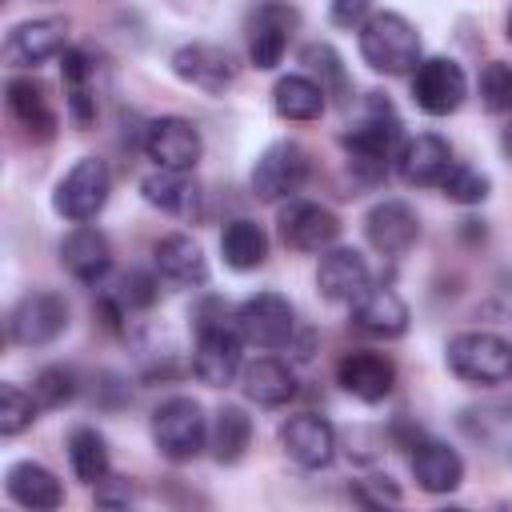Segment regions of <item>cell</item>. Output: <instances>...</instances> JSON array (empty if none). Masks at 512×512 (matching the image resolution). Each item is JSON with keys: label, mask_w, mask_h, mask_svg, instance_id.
Listing matches in <instances>:
<instances>
[{"label": "cell", "mask_w": 512, "mask_h": 512, "mask_svg": "<svg viewBox=\"0 0 512 512\" xmlns=\"http://www.w3.org/2000/svg\"><path fill=\"white\" fill-rule=\"evenodd\" d=\"M344 144V156H348V168L364 180V184H376L388 176V168L396 164V152H400V120L392 112V104L372 92L368 104H364V116L340 136Z\"/></svg>", "instance_id": "1"}, {"label": "cell", "mask_w": 512, "mask_h": 512, "mask_svg": "<svg viewBox=\"0 0 512 512\" xmlns=\"http://www.w3.org/2000/svg\"><path fill=\"white\" fill-rule=\"evenodd\" d=\"M228 308H220L216 296H208L196 308V352H192V376L208 388H228L244 372V336L236 324L224 320Z\"/></svg>", "instance_id": "2"}, {"label": "cell", "mask_w": 512, "mask_h": 512, "mask_svg": "<svg viewBox=\"0 0 512 512\" xmlns=\"http://www.w3.org/2000/svg\"><path fill=\"white\" fill-rule=\"evenodd\" d=\"M356 44L364 64L384 76H408L420 64V32L400 12H372L356 28Z\"/></svg>", "instance_id": "3"}, {"label": "cell", "mask_w": 512, "mask_h": 512, "mask_svg": "<svg viewBox=\"0 0 512 512\" xmlns=\"http://www.w3.org/2000/svg\"><path fill=\"white\" fill-rule=\"evenodd\" d=\"M448 372L464 384H504L512 380V344L496 332H456L444 348Z\"/></svg>", "instance_id": "4"}, {"label": "cell", "mask_w": 512, "mask_h": 512, "mask_svg": "<svg viewBox=\"0 0 512 512\" xmlns=\"http://www.w3.org/2000/svg\"><path fill=\"white\" fill-rule=\"evenodd\" d=\"M152 444L164 460L184 464L196 460L208 444V420L204 408L192 396H172L152 412Z\"/></svg>", "instance_id": "5"}, {"label": "cell", "mask_w": 512, "mask_h": 512, "mask_svg": "<svg viewBox=\"0 0 512 512\" xmlns=\"http://www.w3.org/2000/svg\"><path fill=\"white\" fill-rule=\"evenodd\" d=\"M108 192H112V176H108V164L100 156H80L60 180H56V192H52V208L72 220V224H88L104 212L108 204Z\"/></svg>", "instance_id": "6"}, {"label": "cell", "mask_w": 512, "mask_h": 512, "mask_svg": "<svg viewBox=\"0 0 512 512\" xmlns=\"http://www.w3.org/2000/svg\"><path fill=\"white\" fill-rule=\"evenodd\" d=\"M308 168H312V160H308V152L296 140H276L252 164V180H248L252 184V196L256 200H268V204L292 200L304 188Z\"/></svg>", "instance_id": "7"}, {"label": "cell", "mask_w": 512, "mask_h": 512, "mask_svg": "<svg viewBox=\"0 0 512 512\" xmlns=\"http://www.w3.org/2000/svg\"><path fill=\"white\" fill-rule=\"evenodd\" d=\"M64 328H68V300L48 288L24 292L8 316V336L20 348H44V344L60 340Z\"/></svg>", "instance_id": "8"}, {"label": "cell", "mask_w": 512, "mask_h": 512, "mask_svg": "<svg viewBox=\"0 0 512 512\" xmlns=\"http://www.w3.org/2000/svg\"><path fill=\"white\" fill-rule=\"evenodd\" d=\"M232 320H236L244 344H256V348H284L296 336V308L280 292H256V296L240 300Z\"/></svg>", "instance_id": "9"}, {"label": "cell", "mask_w": 512, "mask_h": 512, "mask_svg": "<svg viewBox=\"0 0 512 512\" xmlns=\"http://www.w3.org/2000/svg\"><path fill=\"white\" fill-rule=\"evenodd\" d=\"M300 24V12L288 0H256L248 12V60L260 72H272L284 60L288 36Z\"/></svg>", "instance_id": "10"}, {"label": "cell", "mask_w": 512, "mask_h": 512, "mask_svg": "<svg viewBox=\"0 0 512 512\" xmlns=\"http://www.w3.org/2000/svg\"><path fill=\"white\" fill-rule=\"evenodd\" d=\"M140 148L156 168L192 172L200 152H204V140H200V128L192 120H184V116H156V120L144 124Z\"/></svg>", "instance_id": "11"}, {"label": "cell", "mask_w": 512, "mask_h": 512, "mask_svg": "<svg viewBox=\"0 0 512 512\" xmlns=\"http://www.w3.org/2000/svg\"><path fill=\"white\" fill-rule=\"evenodd\" d=\"M468 96V76L452 56H428L412 72V100L428 116H448L464 104Z\"/></svg>", "instance_id": "12"}, {"label": "cell", "mask_w": 512, "mask_h": 512, "mask_svg": "<svg viewBox=\"0 0 512 512\" xmlns=\"http://www.w3.org/2000/svg\"><path fill=\"white\" fill-rule=\"evenodd\" d=\"M276 232L292 252H328L340 240V216L316 200H288L276 216Z\"/></svg>", "instance_id": "13"}, {"label": "cell", "mask_w": 512, "mask_h": 512, "mask_svg": "<svg viewBox=\"0 0 512 512\" xmlns=\"http://www.w3.org/2000/svg\"><path fill=\"white\" fill-rule=\"evenodd\" d=\"M68 48V20L64 16H36L20 20L4 40V60L12 68H36L48 60H60Z\"/></svg>", "instance_id": "14"}, {"label": "cell", "mask_w": 512, "mask_h": 512, "mask_svg": "<svg viewBox=\"0 0 512 512\" xmlns=\"http://www.w3.org/2000/svg\"><path fill=\"white\" fill-rule=\"evenodd\" d=\"M280 448L300 468H328L336 456V428L320 412H296L280 424Z\"/></svg>", "instance_id": "15"}, {"label": "cell", "mask_w": 512, "mask_h": 512, "mask_svg": "<svg viewBox=\"0 0 512 512\" xmlns=\"http://www.w3.org/2000/svg\"><path fill=\"white\" fill-rule=\"evenodd\" d=\"M364 236L380 256L400 260L420 240V220L404 200H376L364 216Z\"/></svg>", "instance_id": "16"}, {"label": "cell", "mask_w": 512, "mask_h": 512, "mask_svg": "<svg viewBox=\"0 0 512 512\" xmlns=\"http://www.w3.org/2000/svg\"><path fill=\"white\" fill-rule=\"evenodd\" d=\"M172 72L184 84L216 96V92H224L236 80V56L228 48H220V44L196 40V44H184V48L172 52Z\"/></svg>", "instance_id": "17"}, {"label": "cell", "mask_w": 512, "mask_h": 512, "mask_svg": "<svg viewBox=\"0 0 512 512\" xmlns=\"http://www.w3.org/2000/svg\"><path fill=\"white\" fill-rule=\"evenodd\" d=\"M316 288L324 300L332 304H356L368 288H372V272L368 260L356 248H328L320 252V268H316Z\"/></svg>", "instance_id": "18"}, {"label": "cell", "mask_w": 512, "mask_h": 512, "mask_svg": "<svg viewBox=\"0 0 512 512\" xmlns=\"http://www.w3.org/2000/svg\"><path fill=\"white\" fill-rule=\"evenodd\" d=\"M156 272L172 288H204L208 284V256L188 232H168L152 248Z\"/></svg>", "instance_id": "19"}, {"label": "cell", "mask_w": 512, "mask_h": 512, "mask_svg": "<svg viewBox=\"0 0 512 512\" xmlns=\"http://www.w3.org/2000/svg\"><path fill=\"white\" fill-rule=\"evenodd\" d=\"M336 380L348 396L364 404H380L396 388V364L384 352H348L336 364Z\"/></svg>", "instance_id": "20"}, {"label": "cell", "mask_w": 512, "mask_h": 512, "mask_svg": "<svg viewBox=\"0 0 512 512\" xmlns=\"http://www.w3.org/2000/svg\"><path fill=\"white\" fill-rule=\"evenodd\" d=\"M60 264L72 280L80 284H100L112 268V244L100 228L92 224H76L64 240H60Z\"/></svg>", "instance_id": "21"}, {"label": "cell", "mask_w": 512, "mask_h": 512, "mask_svg": "<svg viewBox=\"0 0 512 512\" xmlns=\"http://www.w3.org/2000/svg\"><path fill=\"white\" fill-rule=\"evenodd\" d=\"M448 164H452V148H448V140L436 136V132H420V136L404 140L400 152H396V172H400V180L412 184V188H432V184H440V176L448 172Z\"/></svg>", "instance_id": "22"}, {"label": "cell", "mask_w": 512, "mask_h": 512, "mask_svg": "<svg viewBox=\"0 0 512 512\" xmlns=\"http://www.w3.org/2000/svg\"><path fill=\"white\" fill-rule=\"evenodd\" d=\"M412 480L432 496H448L464 484V460L444 440H416L412 444Z\"/></svg>", "instance_id": "23"}, {"label": "cell", "mask_w": 512, "mask_h": 512, "mask_svg": "<svg viewBox=\"0 0 512 512\" xmlns=\"http://www.w3.org/2000/svg\"><path fill=\"white\" fill-rule=\"evenodd\" d=\"M408 320H412V312H408V304L400 300V292H392V288H368V292L352 304V324H356L360 332L376 336V340H396V336H404V332H408Z\"/></svg>", "instance_id": "24"}, {"label": "cell", "mask_w": 512, "mask_h": 512, "mask_svg": "<svg viewBox=\"0 0 512 512\" xmlns=\"http://www.w3.org/2000/svg\"><path fill=\"white\" fill-rule=\"evenodd\" d=\"M4 492L20 508H32V512H52V508L64 504V484L56 480L52 468H44L36 460H16L4 472Z\"/></svg>", "instance_id": "25"}, {"label": "cell", "mask_w": 512, "mask_h": 512, "mask_svg": "<svg viewBox=\"0 0 512 512\" xmlns=\"http://www.w3.org/2000/svg\"><path fill=\"white\" fill-rule=\"evenodd\" d=\"M4 92H8V112L16 116V124L32 140H52L56 136V112L48 104L44 84H36L32 76H12L4 84Z\"/></svg>", "instance_id": "26"}, {"label": "cell", "mask_w": 512, "mask_h": 512, "mask_svg": "<svg viewBox=\"0 0 512 512\" xmlns=\"http://www.w3.org/2000/svg\"><path fill=\"white\" fill-rule=\"evenodd\" d=\"M140 192L148 204H156L160 212L168 216H180V220H196L200 216V188L188 172H172V168H156L140 180Z\"/></svg>", "instance_id": "27"}, {"label": "cell", "mask_w": 512, "mask_h": 512, "mask_svg": "<svg viewBox=\"0 0 512 512\" xmlns=\"http://www.w3.org/2000/svg\"><path fill=\"white\" fill-rule=\"evenodd\" d=\"M240 388H244V396L252 404L280 408V404H288L296 396V372L276 356H260L240 372Z\"/></svg>", "instance_id": "28"}, {"label": "cell", "mask_w": 512, "mask_h": 512, "mask_svg": "<svg viewBox=\"0 0 512 512\" xmlns=\"http://www.w3.org/2000/svg\"><path fill=\"white\" fill-rule=\"evenodd\" d=\"M272 108L284 120H320V112L328 108V96L308 72H288L272 88Z\"/></svg>", "instance_id": "29"}, {"label": "cell", "mask_w": 512, "mask_h": 512, "mask_svg": "<svg viewBox=\"0 0 512 512\" xmlns=\"http://www.w3.org/2000/svg\"><path fill=\"white\" fill-rule=\"evenodd\" d=\"M252 444V416L240 404H220L208 428V448L220 464H240Z\"/></svg>", "instance_id": "30"}, {"label": "cell", "mask_w": 512, "mask_h": 512, "mask_svg": "<svg viewBox=\"0 0 512 512\" xmlns=\"http://www.w3.org/2000/svg\"><path fill=\"white\" fill-rule=\"evenodd\" d=\"M220 252H224V264L236 268V272H252L268 260V236L256 220L248 216H236L224 224L220 232Z\"/></svg>", "instance_id": "31"}, {"label": "cell", "mask_w": 512, "mask_h": 512, "mask_svg": "<svg viewBox=\"0 0 512 512\" xmlns=\"http://www.w3.org/2000/svg\"><path fill=\"white\" fill-rule=\"evenodd\" d=\"M68 464H72L76 480H84V484H100V480L112 472L108 440H104L96 428H88V424L72 428V432H68Z\"/></svg>", "instance_id": "32"}, {"label": "cell", "mask_w": 512, "mask_h": 512, "mask_svg": "<svg viewBox=\"0 0 512 512\" xmlns=\"http://www.w3.org/2000/svg\"><path fill=\"white\" fill-rule=\"evenodd\" d=\"M300 60H304L308 76H312V80L324 88V96H332V100L348 104V96H352L348 68H344V60H340V52H336L332 44H324V40L304 44V48H300Z\"/></svg>", "instance_id": "33"}, {"label": "cell", "mask_w": 512, "mask_h": 512, "mask_svg": "<svg viewBox=\"0 0 512 512\" xmlns=\"http://www.w3.org/2000/svg\"><path fill=\"white\" fill-rule=\"evenodd\" d=\"M160 296V272H144V268H132L120 276V284L112 288V296L104 300V308L120 320L124 312H144L152 308Z\"/></svg>", "instance_id": "34"}, {"label": "cell", "mask_w": 512, "mask_h": 512, "mask_svg": "<svg viewBox=\"0 0 512 512\" xmlns=\"http://www.w3.org/2000/svg\"><path fill=\"white\" fill-rule=\"evenodd\" d=\"M452 204H480L484 196H488V176L480 172V168H472V164H460V160H452L448 164V172L440 176V184H436Z\"/></svg>", "instance_id": "35"}, {"label": "cell", "mask_w": 512, "mask_h": 512, "mask_svg": "<svg viewBox=\"0 0 512 512\" xmlns=\"http://www.w3.org/2000/svg\"><path fill=\"white\" fill-rule=\"evenodd\" d=\"M36 396L20 384H0V436H20L36 420Z\"/></svg>", "instance_id": "36"}, {"label": "cell", "mask_w": 512, "mask_h": 512, "mask_svg": "<svg viewBox=\"0 0 512 512\" xmlns=\"http://www.w3.org/2000/svg\"><path fill=\"white\" fill-rule=\"evenodd\" d=\"M480 104L492 116H508L512 112V64L508 60H488L480 68Z\"/></svg>", "instance_id": "37"}, {"label": "cell", "mask_w": 512, "mask_h": 512, "mask_svg": "<svg viewBox=\"0 0 512 512\" xmlns=\"http://www.w3.org/2000/svg\"><path fill=\"white\" fill-rule=\"evenodd\" d=\"M32 396H36L40 408H64L76 396V376L68 368H60V364L40 368L36 372V384H32Z\"/></svg>", "instance_id": "38"}, {"label": "cell", "mask_w": 512, "mask_h": 512, "mask_svg": "<svg viewBox=\"0 0 512 512\" xmlns=\"http://www.w3.org/2000/svg\"><path fill=\"white\" fill-rule=\"evenodd\" d=\"M60 72H64V84H68V88H88L96 64H92V56H88L84 48H64V56H60Z\"/></svg>", "instance_id": "39"}, {"label": "cell", "mask_w": 512, "mask_h": 512, "mask_svg": "<svg viewBox=\"0 0 512 512\" xmlns=\"http://www.w3.org/2000/svg\"><path fill=\"white\" fill-rule=\"evenodd\" d=\"M372 16V0H328V20L336 28H360Z\"/></svg>", "instance_id": "40"}, {"label": "cell", "mask_w": 512, "mask_h": 512, "mask_svg": "<svg viewBox=\"0 0 512 512\" xmlns=\"http://www.w3.org/2000/svg\"><path fill=\"white\" fill-rule=\"evenodd\" d=\"M96 504H104V508H128V504H132V488H128V480L104 476V480L96 484Z\"/></svg>", "instance_id": "41"}, {"label": "cell", "mask_w": 512, "mask_h": 512, "mask_svg": "<svg viewBox=\"0 0 512 512\" xmlns=\"http://www.w3.org/2000/svg\"><path fill=\"white\" fill-rule=\"evenodd\" d=\"M68 116H72L80 128H88V124L96 120V96H92L88 88H68Z\"/></svg>", "instance_id": "42"}, {"label": "cell", "mask_w": 512, "mask_h": 512, "mask_svg": "<svg viewBox=\"0 0 512 512\" xmlns=\"http://www.w3.org/2000/svg\"><path fill=\"white\" fill-rule=\"evenodd\" d=\"M504 152H508V156H512V124H508V128H504Z\"/></svg>", "instance_id": "43"}, {"label": "cell", "mask_w": 512, "mask_h": 512, "mask_svg": "<svg viewBox=\"0 0 512 512\" xmlns=\"http://www.w3.org/2000/svg\"><path fill=\"white\" fill-rule=\"evenodd\" d=\"M508 40H512V12H508Z\"/></svg>", "instance_id": "44"}]
</instances>
